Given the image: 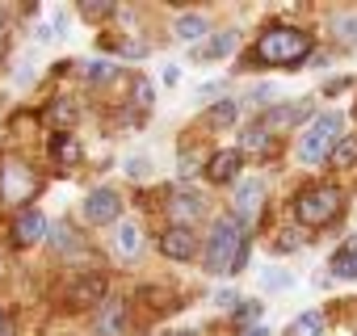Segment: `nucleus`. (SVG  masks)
<instances>
[{
  "instance_id": "1",
  "label": "nucleus",
  "mask_w": 357,
  "mask_h": 336,
  "mask_svg": "<svg viewBox=\"0 0 357 336\" xmlns=\"http://www.w3.org/2000/svg\"><path fill=\"white\" fill-rule=\"evenodd\" d=\"M307 55H311V34L294 26H269L252 47V63H265V68H298Z\"/></svg>"
},
{
  "instance_id": "2",
  "label": "nucleus",
  "mask_w": 357,
  "mask_h": 336,
  "mask_svg": "<svg viewBox=\"0 0 357 336\" xmlns=\"http://www.w3.org/2000/svg\"><path fill=\"white\" fill-rule=\"evenodd\" d=\"M248 257V244H244V231L236 227V219H215L206 244H202V265L211 273H236Z\"/></svg>"
},
{
  "instance_id": "3",
  "label": "nucleus",
  "mask_w": 357,
  "mask_h": 336,
  "mask_svg": "<svg viewBox=\"0 0 357 336\" xmlns=\"http://www.w3.org/2000/svg\"><path fill=\"white\" fill-rule=\"evenodd\" d=\"M340 206H344V194L336 185H307L294 198V223L298 227H324L340 215Z\"/></svg>"
},
{
  "instance_id": "4",
  "label": "nucleus",
  "mask_w": 357,
  "mask_h": 336,
  "mask_svg": "<svg viewBox=\"0 0 357 336\" xmlns=\"http://www.w3.org/2000/svg\"><path fill=\"white\" fill-rule=\"evenodd\" d=\"M340 126H344L340 109L319 114V118L303 130V139H298V160H303V164H324V160L332 155L336 139H340Z\"/></svg>"
},
{
  "instance_id": "5",
  "label": "nucleus",
  "mask_w": 357,
  "mask_h": 336,
  "mask_svg": "<svg viewBox=\"0 0 357 336\" xmlns=\"http://www.w3.org/2000/svg\"><path fill=\"white\" fill-rule=\"evenodd\" d=\"M105 298H109V277L105 273H80L63 290V307L68 311H97Z\"/></svg>"
},
{
  "instance_id": "6",
  "label": "nucleus",
  "mask_w": 357,
  "mask_h": 336,
  "mask_svg": "<svg viewBox=\"0 0 357 336\" xmlns=\"http://www.w3.org/2000/svg\"><path fill=\"white\" fill-rule=\"evenodd\" d=\"M265 198H269V190H265V181H261V177H244V181L236 185V198H231V219H236V227H240V231H248V227L261 219Z\"/></svg>"
},
{
  "instance_id": "7",
  "label": "nucleus",
  "mask_w": 357,
  "mask_h": 336,
  "mask_svg": "<svg viewBox=\"0 0 357 336\" xmlns=\"http://www.w3.org/2000/svg\"><path fill=\"white\" fill-rule=\"evenodd\" d=\"M80 215H84V223H93V227L118 223V215H122V198H118V190H109V185L89 190L84 202H80Z\"/></svg>"
},
{
  "instance_id": "8",
  "label": "nucleus",
  "mask_w": 357,
  "mask_h": 336,
  "mask_svg": "<svg viewBox=\"0 0 357 336\" xmlns=\"http://www.w3.org/2000/svg\"><path fill=\"white\" fill-rule=\"evenodd\" d=\"M47 227H51L47 215L38 206H26V211H17V219L9 227V240H13V248H34V244L47 240Z\"/></svg>"
},
{
  "instance_id": "9",
  "label": "nucleus",
  "mask_w": 357,
  "mask_h": 336,
  "mask_svg": "<svg viewBox=\"0 0 357 336\" xmlns=\"http://www.w3.org/2000/svg\"><path fill=\"white\" fill-rule=\"evenodd\" d=\"M160 252H164L168 261H194V257H198V236H194V227H185V223L164 227Z\"/></svg>"
},
{
  "instance_id": "10",
  "label": "nucleus",
  "mask_w": 357,
  "mask_h": 336,
  "mask_svg": "<svg viewBox=\"0 0 357 336\" xmlns=\"http://www.w3.org/2000/svg\"><path fill=\"white\" fill-rule=\"evenodd\" d=\"M0 198L5 202H26V194H34V173L22 164V160H5V168H0Z\"/></svg>"
},
{
  "instance_id": "11",
  "label": "nucleus",
  "mask_w": 357,
  "mask_h": 336,
  "mask_svg": "<svg viewBox=\"0 0 357 336\" xmlns=\"http://www.w3.org/2000/svg\"><path fill=\"white\" fill-rule=\"evenodd\" d=\"M240 168H244V155H240L236 147H223V151H215V155L206 160V181L231 185V181L240 177Z\"/></svg>"
},
{
  "instance_id": "12",
  "label": "nucleus",
  "mask_w": 357,
  "mask_h": 336,
  "mask_svg": "<svg viewBox=\"0 0 357 336\" xmlns=\"http://www.w3.org/2000/svg\"><path fill=\"white\" fill-rule=\"evenodd\" d=\"M126 319H130L126 298L109 294V298L97 307V336H122V332H126Z\"/></svg>"
},
{
  "instance_id": "13",
  "label": "nucleus",
  "mask_w": 357,
  "mask_h": 336,
  "mask_svg": "<svg viewBox=\"0 0 357 336\" xmlns=\"http://www.w3.org/2000/svg\"><path fill=\"white\" fill-rule=\"evenodd\" d=\"M168 211H172L176 219H198V215H206V198H202L198 190H190V185H176V190L168 194Z\"/></svg>"
},
{
  "instance_id": "14",
  "label": "nucleus",
  "mask_w": 357,
  "mask_h": 336,
  "mask_svg": "<svg viewBox=\"0 0 357 336\" xmlns=\"http://www.w3.org/2000/svg\"><path fill=\"white\" fill-rule=\"evenodd\" d=\"M114 252H118L122 261H135V257L143 252V227H139L135 219H122V223H118V236H114Z\"/></svg>"
},
{
  "instance_id": "15",
  "label": "nucleus",
  "mask_w": 357,
  "mask_h": 336,
  "mask_svg": "<svg viewBox=\"0 0 357 336\" xmlns=\"http://www.w3.org/2000/svg\"><path fill=\"white\" fill-rule=\"evenodd\" d=\"M269 139H273V130H269V122H248L244 130H240V155L244 151H252V155H265L269 151Z\"/></svg>"
},
{
  "instance_id": "16",
  "label": "nucleus",
  "mask_w": 357,
  "mask_h": 336,
  "mask_svg": "<svg viewBox=\"0 0 357 336\" xmlns=\"http://www.w3.org/2000/svg\"><path fill=\"white\" fill-rule=\"evenodd\" d=\"M236 47H240V34L236 30H223V34L211 38V47H194V59H227Z\"/></svg>"
},
{
  "instance_id": "17",
  "label": "nucleus",
  "mask_w": 357,
  "mask_h": 336,
  "mask_svg": "<svg viewBox=\"0 0 357 336\" xmlns=\"http://www.w3.org/2000/svg\"><path fill=\"white\" fill-rule=\"evenodd\" d=\"M172 34L181 38V43H198V38H206V34H211V22H206L202 13H185V17H176Z\"/></svg>"
},
{
  "instance_id": "18",
  "label": "nucleus",
  "mask_w": 357,
  "mask_h": 336,
  "mask_svg": "<svg viewBox=\"0 0 357 336\" xmlns=\"http://www.w3.org/2000/svg\"><path fill=\"white\" fill-rule=\"evenodd\" d=\"M51 155H55V164H80V155H84V151H80V143H76L72 135H63V130H59V135L51 139Z\"/></svg>"
},
{
  "instance_id": "19",
  "label": "nucleus",
  "mask_w": 357,
  "mask_h": 336,
  "mask_svg": "<svg viewBox=\"0 0 357 336\" xmlns=\"http://www.w3.org/2000/svg\"><path fill=\"white\" fill-rule=\"evenodd\" d=\"M328 164H332V168H353V164H357V135H344V139H336V147H332Z\"/></svg>"
},
{
  "instance_id": "20",
  "label": "nucleus",
  "mask_w": 357,
  "mask_h": 336,
  "mask_svg": "<svg viewBox=\"0 0 357 336\" xmlns=\"http://www.w3.org/2000/svg\"><path fill=\"white\" fill-rule=\"evenodd\" d=\"M332 34H336V43H344L349 51H357V13H336L332 17Z\"/></svg>"
},
{
  "instance_id": "21",
  "label": "nucleus",
  "mask_w": 357,
  "mask_h": 336,
  "mask_svg": "<svg viewBox=\"0 0 357 336\" xmlns=\"http://www.w3.org/2000/svg\"><path fill=\"white\" fill-rule=\"evenodd\" d=\"M47 236H51V248H55V252H76V248H80V236H76L68 223H59V227H47Z\"/></svg>"
},
{
  "instance_id": "22",
  "label": "nucleus",
  "mask_w": 357,
  "mask_h": 336,
  "mask_svg": "<svg viewBox=\"0 0 357 336\" xmlns=\"http://www.w3.org/2000/svg\"><path fill=\"white\" fill-rule=\"evenodd\" d=\"M290 336H324V315H319V311H303V315L290 323Z\"/></svg>"
},
{
  "instance_id": "23",
  "label": "nucleus",
  "mask_w": 357,
  "mask_h": 336,
  "mask_svg": "<svg viewBox=\"0 0 357 336\" xmlns=\"http://www.w3.org/2000/svg\"><path fill=\"white\" fill-rule=\"evenodd\" d=\"M236 118H240V101H219V105H211V114H206L211 126H231Z\"/></svg>"
},
{
  "instance_id": "24",
  "label": "nucleus",
  "mask_w": 357,
  "mask_h": 336,
  "mask_svg": "<svg viewBox=\"0 0 357 336\" xmlns=\"http://www.w3.org/2000/svg\"><path fill=\"white\" fill-rule=\"evenodd\" d=\"M328 269H332L336 277H344V282H357V252H336V257L328 261Z\"/></svg>"
},
{
  "instance_id": "25",
  "label": "nucleus",
  "mask_w": 357,
  "mask_h": 336,
  "mask_svg": "<svg viewBox=\"0 0 357 336\" xmlns=\"http://www.w3.org/2000/svg\"><path fill=\"white\" fill-rule=\"evenodd\" d=\"M89 17H114L118 13V5H114V0H101V5H97V0H84V5H80Z\"/></svg>"
},
{
  "instance_id": "26",
  "label": "nucleus",
  "mask_w": 357,
  "mask_h": 336,
  "mask_svg": "<svg viewBox=\"0 0 357 336\" xmlns=\"http://www.w3.org/2000/svg\"><path fill=\"white\" fill-rule=\"evenodd\" d=\"M84 72H89V80H93V84H105V80H114V76H118V68H114V63H89Z\"/></svg>"
},
{
  "instance_id": "27",
  "label": "nucleus",
  "mask_w": 357,
  "mask_h": 336,
  "mask_svg": "<svg viewBox=\"0 0 357 336\" xmlns=\"http://www.w3.org/2000/svg\"><path fill=\"white\" fill-rule=\"evenodd\" d=\"M303 244H307V240H303V236H298V231H282V236H278V244H273V248H278V252H294V248H303Z\"/></svg>"
},
{
  "instance_id": "28",
  "label": "nucleus",
  "mask_w": 357,
  "mask_h": 336,
  "mask_svg": "<svg viewBox=\"0 0 357 336\" xmlns=\"http://www.w3.org/2000/svg\"><path fill=\"white\" fill-rule=\"evenodd\" d=\"M265 286H269V290H286V286H290V273H286V269H269V273H265Z\"/></svg>"
},
{
  "instance_id": "29",
  "label": "nucleus",
  "mask_w": 357,
  "mask_h": 336,
  "mask_svg": "<svg viewBox=\"0 0 357 336\" xmlns=\"http://www.w3.org/2000/svg\"><path fill=\"white\" fill-rule=\"evenodd\" d=\"M257 315H261V303H240V311H236V319H240V323H252Z\"/></svg>"
},
{
  "instance_id": "30",
  "label": "nucleus",
  "mask_w": 357,
  "mask_h": 336,
  "mask_svg": "<svg viewBox=\"0 0 357 336\" xmlns=\"http://www.w3.org/2000/svg\"><path fill=\"white\" fill-rule=\"evenodd\" d=\"M135 97H139V105L147 109V105H151V84H147V80H135Z\"/></svg>"
},
{
  "instance_id": "31",
  "label": "nucleus",
  "mask_w": 357,
  "mask_h": 336,
  "mask_svg": "<svg viewBox=\"0 0 357 336\" xmlns=\"http://www.w3.org/2000/svg\"><path fill=\"white\" fill-rule=\"evenodd\" d=\"M0 336H17V328H13V319H9L5 307H0Z\"/></svg>"
},
{
  "instance_id": "32",
  "label": "nucleus",
  "mask_w": 357,
  "mask_h": 336,
  "mask_svg": "<svg viewBox=\"0 0 357 336\" xmlns=\"http://www.w3.org/2000/svg\"><path fill=\"white\" fill-rule=\"evenodd\" d=\"M349 84H353V80H344V76H340V80H328V84H324V93H332V97H336V93H344Z\"/></svg>"
},
{
  "instance_id": "33",
  "label": "nucleus",
  "mask_w": 357,
  "mask_h": 336,
  "mask_svg": "<svg viewBox=\"0 0 357 336\" xmlns=\"http://www.w3.org/2000/svg\"><path fill=\"white\" fill-rule=\"evenodd\" d=\"M118 55H126V59H143L147 47H118Z\"/></svg>"
},
{
  "instance_id": "34",
  "label": "nucleus",
  "mask_w": 357,
  "mask_h": 336,
  "mask_svg": "<svg viewBox=\"0 0 357 336\" xmlns=\"http://www.w3.org/2000/svg\"><path fill=\"white\" fill-rule=\"evenodd\" d=\"M231 303H240V298H236V290H223V294H219V307H231Z\"/></svg>"
},
{
  "instance_id": "35",
  "label": "nucleus",
  "mask_w": 357,
  "mask_h": 336,
  "mask_svg": "<svg viewBox=\"0 0 357 336\" xmlns=\"http://www.w3.org/2000/svg\"><path fill=\"white\" fill-rule=\"evenodd\" d=\"M9 30V5H0V34Z\"/></svg>"
},
{
  "instance_id": "36",
  "label": "nucleus",
  "mask_w": 357,
  "mask_h": 336,
  "mask_svg": "<svg viewBox=\"0 0 357 336\" xmlns=\"http://www.w3.org/2000/svg\"><path fill=\"white\" fill-rule=\"evenodd\" d=\"M340 252H357V236H349V244H344Z\"/></svg>"
},
{
  "instance_id": "37",
  "label": "nucleus",
  "mask_w": 357,
  "mask_h": 336,
  "mask_svg": "<svg viewBox=\"0 0 357 336\" xmlns=\"http://www.w3.org/2000/svg\"><path fill=\"white\" fill-rule=\"evenodd\" d=\"M248 336H269V332H265V328H252V332H248Z\"/></svg>"
},
{
  "instance_id": "38",
  "label": "nucleus",
  "mask_w": 357,
  "mask_h": 336,
  "mask_svg": "<svg viewBox=\"0 0 357 336\" xmlns=\"http://www.w3.org/2000/svg\"><path fill=\"white\" fill-rule=\"evenodd\" d=\"M0 273H5V261H0Z\"/></svg>"
}]
</instances>
